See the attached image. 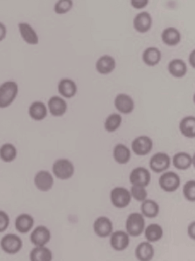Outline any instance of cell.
Instances as JSON below:
<instances>
[{
  "instance_id": "2e32d148",
  "label": "cell",
  "mask_w": 195,
  "mask_h": 261,
  "mask_svg": "<svg viewBox=\"0 0 195 261\" xmlns=\"http://www.w3.org/2000/svg\"><path fill=\"white\" fill-rule=\"evenodd\" d=\"M29 117L35 122H41L48 116V108L47 104L42 101L35 100L29 105L27 110Z\"/></svg>"
},
{
  "instance_id": "8992f818",
  "label": "cell",
  "mask_w": 195,
  "mask_h": 261,
  "mask_svg": "<svg viewBox=\"0 0 195 261\" xmlns=\"http://www.w3.org/2000/svg\"><path fill=\"white\" fill-rule=\"evenodd\" d=\"M33 181L37 190L43 193H47L53 189L55 177L53 173L48 170H41L35 173Z\"/></svg>"
},
{
  "instance_id": "ac0fdd59",
  "label": "cell",
  "mask_w": 195,
  "mask_h": 261,
  "mask_svg": "<svg viewBox=\"0 0 195 261\" xmlns=\"http://www.w3.org/2000/svg\"><path fill=\"white\" fill-rule=\"evenodd\" d=\"M130 245V236L127 231H113L110 236V245L115 251H123Z\"/></svg>"
},
{
  "instance_id": "30bf717a",
  "label": "cell",
  "mask_w": 195,
  "mask_h": 261,
  "mask_svg": "<svg viewBox=\"0 0 195 261\" xmlns=\"http://www.w3.org/2000/svg\"><path fill=\"white\" fill-rule=\"evenodd\" d=\"M153 148V139L147 135H140L132 141L131 150L136 156H147L151 153Z\"/></svg>"
},
{
  "instance_id": "4fadbf2b",
  "label": "cell",
  "mask_w": 195,
  "mask_h": 261,
  "mask_svg": "<svg viewBox=\"0 0 195 261\" xmlns=\"http://www.w3.org/2000/svg\"><path fill=\"white\" fill-rule=\"evenodd\" d=\"M48 112L53 117L59 118L64 116L68 110L67 100L61 96H53L47 102Z\"/></svg>"
},
{
  "instance_id": "4316f807",
  "label": "cell",
  "mask_w": 195,
  "mask_h": 261,
  "mask_svg": "<svg viewBox=\"0 0 195 261\" xmlns=\"http://www.w3.org/2000/svg\"><path fill=\"white\" fill-rule=\"evenodd\" d=\"M53 254L47 246L34 247L29 253V261H52Z\"/></svg>"
},
{
  "instance_id": "f1b7e54d",
  "label": "cell",
  "mask_w": 195,
  "mask_h": 261,
  "mask_svg": "<svg viewBox=\"0 0 195 261\" xmlns=\"http://www.w3.org/2000/svg\"><path fill=\"white\" fill-rule=\"evenodd\" d=\"M179 128L185 138H195V116H187L182 118L179 122Z\"/></svg>"
},
{
  "instance_id": "e575fe53",
  "label": "cell",
  "mask_w": 195,
  "mask_h": 261,
  "mask_svg": "<svg viewBox=\"0 0 195 261\" xmlns=\"http://www.w3.org/2000/svg\"><path fill=\"white\" fill-rule=\"evenodd\" d=\"M184 197L188 202H195V179L187 181L182 189Z\"/></svg>"
},
{
  "instance_id": "d4e9b609",
  "label": "cell",
  "mask_w": 195,
  "mask_h": 261,
  "mask_svg": "<svg viewBox=\"0 0 195 261\" xmlns=\"http://www.w3.org/2000/svg\"><path fill=\"white\" fill-rule=\"evenodd\" d=\"M162 60V52L156 47H149L142 54V61L148 67H155Z\"/></svg>"
},
{
  "instance_id": "4dcf8cb0",
  "label": "cell",
  "mask_w": 195,
  "mask_h": 261,
  "mask_svg": "<svg viewBox=\"0 0 195 261\" xmlns=\"http://www.w3.org/2000/svg\"><path fill=\"white\" fill-rule=\"evenodd\" d=\"M141 214L144 217L153 219V218L157 217L158 215L159 214L160 208H159V204L156 201L147 199L144 202H141Z\"/></svg>"
},
{
  "instance_id": "b9f144b4",
  "label": "cell",
  "mask_w": 195,
  "mask_h": 261,
  "mask_svg": "<svg viewBox=\"0 0 195 261\" xmlns=\"http://www.w3.org/2000/svg\"><path fill=\"white\" fill-rule=\"evenodd\" d=\"M192 166L194 167V168L195 169V153L194 154H193L192 156Z\"/></svg>"
},
{
  "instance_id": "5bb4252c",
  "label": "cell",
  "mask_w": 195,
  "mask_h": 261,
  "mask_svg": "<svg viewBox=\"0 0 195 261\" xmlns=\"http://www.w3.org/2000/svg\"><path fill=\"white\" fill-rule=\"evenodd\" d=\"M58 92L59 96H62L64 99H72L77 94V84L73 79L67 77L62 78L58 82Z\"/></svg>"
},
{
  "instance_id": "3957f363",
  "label": "cell",
  "mask_w": 195,
  "mask_h": 261,
  "mask_svg": "<svg viewBox=\"0 0 195 261\" xmlns=\"http://www.w3.org/2000/svg\"><path fill=\"white\" fill-rule=\"evenodd\" d=\"M23 241L18 234L8 233L0 239V248L5 254L15 255L22 249Z\"/></svg>"
},
{
  "instance_id": "52a82bcc",
  "label": "cell",
  "mask_w": 195,
  "mask_h": 261,
  "mask_svg": "<svg viewBox=\"0 0 195 261\" xmlns=\"http://www.w3.org/2000/svg\"><path fill=\"white\" fill-rule=\"evenodd\" d=\"M172 164V159L165 152H157L150 158L149 166L155 173H162L167 171Z\"/></svg>"
},
{
  "instance_id": "8d00e7d4",
  "label": "cell",
  "mask_w": 195,
  "mask_h": 261,
  "mask_svg": "<svg viewBox=\"0 0 195 261\" xmlns=\"http://www.w3.org/2000/svg\"><path fill=\"white\" fill-rule=\"evenodd\" d=\"M10 225V217L4 210H0V233L5 232Z\"/></svg>"
},
{
  "instance_id": "d6a6232c",
  "label": "cell",
  "mask_w": 195,
  "mask_h": 261,
  "mask_svg": "<svg viewBox=\"0 0 195 261\" xmlns=\"http://www.w3.org/2000/svg\"><path fill=\"white\" fill-rule=\"evenodd\" d=\"M122 122V116L120 113H112V114L108 115L104 120V130L108 133H114L121 128Z\"/></svg>"
},
{
  "instance_id": "d590c367",
  "label": "cell",
  "mask_w": 195,
  "mask_h": 261,
  "mask_svg": "<svg viewBox=\"0 0 195 261\" xmlns=\"http://www.w3.org/2000/svg\"><path fill=\"white\" fill-rule=\"evenodd\" d=\"M147 187H141V186H132L130 189V194H131L132 199H134L137 202H142L147 199Z\"/></svg>"
},
{
  "instance_id": "44dd1931",
  "label": "cell",
  "mask_w": 195,
  "mask_h": 261,
  "mask_svg": "<svg viewBox=\"0 0 195 261\" xmlns=\"http://www.w3.org/2000/svg\"><path fill=\"white\" fill-rule=\"evenodd\" d=\"M153 25V18L147 12H141L133 19V28L139 33H147Z\"/></svg>"
},
{
  "instance_id": "e0dca14e",
  "label": "cell",
  "mask_w": 195,
  "mask_h": 261,
  "mask_svg": "<svg viewBox=\"0 0 195 261\" xmlns=\"http://www.w3.org/2000/svg\"><path fill=\"white\" fill-rule=\"evenodd\" d=\"M15 230L20 234H27L31 232L35 225V219L29 213H21L15 219Z\"/></svg>"
},
{
  "instance_id": "74e56055",
  "label": "cell",
  "mask_w": 195,
  "mask_h": 261,
  "mask_svg": "<svg viewBox=\"0 0 195 261\" xmlns=\"http://www.w3.org/2000/svg\"><path fill=\"white\" fill-rule=\"evenodd\" d=\"M131 6L136 9H143L147 7L149 0H130Z\"/></svg>"
},
{
  "instance_id": "5b68a950",
  "label": "cell",
  "mask_w": 195,
  "mask_h": 261,
  "mask_svg": "<svg viewBox=\"0 0 195 261\" xmlns=\"http://www.w3.org/2000/svg\"><path fill=\"white\" fill-rule=\"evenodd\" d=\"M145 224L144 216L141 213H130L126 220V231L131 237H138L145 230Z\"/></svg>"
},
{
  "instance_id": "f35d334b",
  "label": "cell",
  "mask_w": 195,
  "mask_h": 261,
  "mask_svg": "<svg viewBox=\"0 0 195 261\" xmlns=\"http://www.w3.org/2000/svg\"><path fill=\"white\" fill-rule=\"evenodd\" d=\"M188 234L190 239L195 241V221L188 225Z\"/></svg>"
},
{
  "instance_id": "836d02e7",
  "label": "cell",
  "mask_w": 195,
  "mask_h": 261,
  "mask_svg": "<svg viewBox=\"0 0 195 261\" xmlns=\"http://www.w3.org/2000/svg\"><path fill=\"white\" fill-rule=\"evenodd\" d=\"M73 7V0H58L53 6V10L58 15H65Z\"/></svg>"
},
{
  "instance_id": "603a6c76",
  "label": "cell",
  "mask_w": 195,
  "mask_h": 261,
  "mask_svg": "<svg viewBox=\"0 0 195 261\" xmlns=\"http://www.w3.org/2000/svg\"><path fill=\"white\" fill-rule=\"evenodd\" d=\"M168 72L173 77L181 79L188 73V65L186 62L180 58H175L169 62Z\"/></svg>"
},
{
  "instance_id": "ffe728a7",
  "label": "cell",
  "mask_w": 195,
  "mask_h": 261,
  "mask_svg": "<svg viewBox=\"0 0 195 261\" xmlns=\"http://www.w3.org/2000/svg\"><path fill=\"white\" fill-rule=\"evenodd\" d=\"M117 63L113 57L108 55H102L96 61V70L99 74H110L116 68Z\"/></svg>"
},
{
  "instance_id": "ba28073f",
  "label": "cell",
  "mask_w": 195,
  "mask_h": 261,
  "mask_svg": "<svg viewBox=\"0 0 195 261\" xmlns=\"http://www.w3.org/2000/svg\"><path fill=\"white\" fill-rule=\"evenodd\" d=\"M159 185L163 191L166 193H173L181 186L180 176L176 172L167 170L161 173L159 179Z\"/></svg>"
},
{
  "instance_id": "ab89813d",
  "label": "cell",
  "mask_w": 195,
  "mask_h": 261,
  "mask_svg": "<svg viewBox=\"0 0 195 261\" xmlns=\"http://www.w3.org/2000/svg\"><path fill=\"white\" fill-rule=\"evenodd\" d=\"M7 35V29L3 22H0V42L6 38Z\"/></svg>"
},
{
  "instance_id": "484cf974",
  "label": "cell",
  "mask_w": 195,
  "mask_h": 261,
  "mask_svg": "<svg viewBox=\"0 0 195 261\" xmlns=\"http://www.w3.org/2000/svg\"><path fill=\"white\" fill-rule=\"evenodd\" d=\"M161 38L165 45L169 47H175L181 42L182 35L176 28L168 27L162 31Z\"/></svg>"
},
{
  "instance_id": "cb8c5ba5",
  "label": "cell",
  "mask_w": 195,
  "mask_h": 261,
  "mask_svg": "<svg viewBox=\"0 0 195 261\" xmlns=\"http://www.w3.org/2000/svg\"><path fill=\"white\" fill-rule=\"evenodd\" d=\"M172 164L177 170H188L192 166V156L187 152H178L173 155Z\"/></svg>"
},
{
  "instance_id": "7c38bea8",
  "label": "cell",
  "mask_w": 195,
  "mask_h": 261,
  "mask_svg": "<svg viewBox=\"0 0 195 261\" xmlns=\"http://www.w3.org/2000/svg\"><path fill=\"white\" fill-rule=\"evenodd\" d=\"M151 173L144 167H136L129 175V180L132 186L147 187L151 182Z\"/></svg>"
},
{
  "instance_id": "7a4b0ae2",
  "label": "cell",
  "mask_w": 195,
  "mask_h": 261,
  "mask_svg": "<svg viewBox=\"0 0 195 261\" xmlns=\"http://www.w3.org/2000/svg\"><path fill=\"white\" fill-rule=\"evenodd\" d=\"M52 173L60 180H69L74 176V164L67 158L57 159L52 165Z\"/></svg>"
},
{
  "instance_id": "f546056e",
  "label": "cell",
  "mask_w": 195,
  "mask_h": 261,
  "mask_svg": "<svg viewBox=\"0 0 195 261\" xmlns=\"http://www.w3.org/2000/svg\"><path fill=\"white\" fill-rule=\"evenodd\" d=\"M18 156V149L10 142L4 143L0 146V160L3 162H13Z\"/></svg>"
},
{
  "instance_id": "8fae6325",
  "label": "cell",
  "mask_w": 195,
  "mask_h": 261,
  "mask_svg": "<svg viewBox=\"0 0 195 261\" xmlns=\"http://www.w3.org/2000/svg\"><path fill=\"white\" fill-rule=\"evenodd\" d=\"M115 110L121 115H130L134 111L135 102L127 93H118L114 99Z\"/></svg>"
},
{
  "instance_id": "7bdbcfd3",
  "label": "cell",
  "mask_w": 195,
  "mask_h": 261,
  "mask_svg": "<svg viewBox=\"0 0 195 261\" xmlns=\"http://www.w3.org/2000/svg\"><path fill=\"white\" fill-rule=\"evenodd\" d=\"M193 102H194V103L195 104V93L194 96H193Z\"/></svg>"
},
{
  "instance_id": "83f0119b",
  "label": "cell",
  "mask_w": 195,
  "mask_h": 261,
  "mask_svg": "<svg viewBox=\"0 0 195 261\" xmlns=\"http://www.w3.org/2000/svg\"><path fill=\"white\" fill-rule=\"evenodd\" d=\"M154 254V248L148 242H141L135 250V256L139 261H151Z\"/></svg>"
},
{
  "instance_id": "d6986e66",
  "label": "cell",
  "mask_w": 195,
  "mask_h": 261,
  "mask_svg": "<svg viewBox=\"0 0 195 261\" xmlns=\"http://www.w3.org/2000/svg\"><path fill=\"white\" fill-rule=\"evenodd\" d=\"M20 35L23 41L29 45H37L39 43V37L36 31L27 22H20L18 25Z\"/></svg>"
},
{
  "instance_id": "277c9868",
  "label": "cell",
  "mask_w": 195,
  "mask_h": 261,
  "mask_svg": "<svg viewBox=\"0 0 195 261\" xmlns=\"http://www.w3.org/2000/svg\"><path fill=\"white\" fill-rule=\"evenodd\" d=\"M110 200L112 205L116 208H127L132 200L130 191L124 187H114L110 192Z\"/></svg>"
},
{
  "instance_id": "6da1fadb",
  "label": "cell",
  "mask_w": 195,
  "mask_h": 261,
  "mask_svg": "<svg viewBox=\"0 0 195 261\" xmlns=\"http://www.w3.org/2000/svg\"><path fill=\"white\" fill-rule=\"evenodd\" d=\"M19 93V86L14 81H6L0 84V109L9 108Z\"/></svg>"
},
{
  "instance_id": "1f68e13d",
  "label": "cell",
  "mask_w": 195,
  "mask_h": 261,
  "mask_svg": "<svg viewBox=\"0 0 195 261\" xmlns=\"http://www.w3.org/2000/svg\"><path fill=\"white\" fill-rule=\"evenodd\" d=\"M163 229L159 224H150L144 230L146 240L150 243L159 242L163 237Z\"/></svg>"
},
{
  "instance_id": "7402d4cb",
  "label": "cell",
  "mask_w": 195,
  "mask_h": 261,
  "mask_svg": "<svg viewBox=\"0 0 195 261\" xmlns=\"http://www.w3.org/2000/svg\"><path fill=\"white\" fill-rule=\"evenodd\" d=\"M131 150L122 143L115 144L112 150V156L117 164L124 165L128 164L131 159Z\"/></svg>"
},
{
  "instance_id": "9c48e42d",
  "label": "cell",
  "mask_w": 195,
  "mask_h": 261,
  "mask_svg": "<svg viewBox=\"0 0 195 261\" xmlns=\"http://www.w3.org/2000/svg\"><path fill=\"white\" fill-rule=\"evenodd\" d=\"M51 238V231L45 225H38L30 232V242L34 247L47 246Z\"/></svg>"
},
{
  "instance_id": "9a60e30c",
  "label": "cell",
  "mask_w": 195,
  "mask_h": 261,
  "mask_svg": "<svg viewBox=\"0 0 195 261\" xmlns=\"http://www.w3.org/2000/svg\"><path fill=\"white\" fill-rule=\"evenodd\" d=\"M93 231L101 239L110 237L113 232V223L107 216H99L93 223Z\"/></svg>"
},
{
  "instance_id": "60d3db41",
  "label": "cell",
  "mask_w": 195,
  "mask_h": 261,
  "mask_svg": "<svg viewBox=\"0 0 195 261\" xmlns=\"http://www.w3.org/2000/svg\"><path fill=\"white\" fill-rule=\"evenodd\" d=\"M188 62L192 68L195 69V49L191 52L188 57Z\"/></svg>"
}]
</instances>
